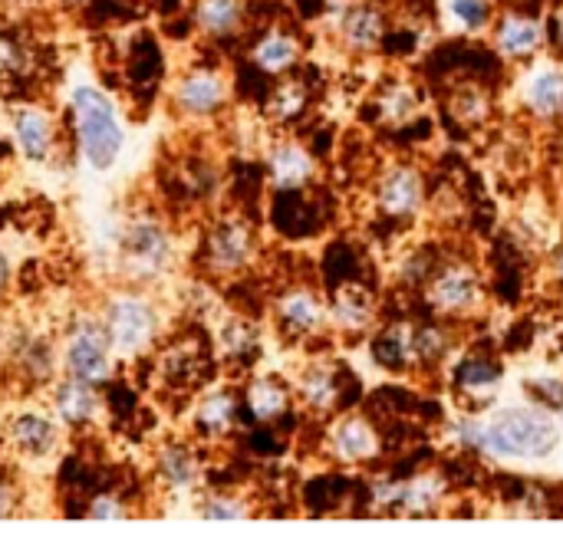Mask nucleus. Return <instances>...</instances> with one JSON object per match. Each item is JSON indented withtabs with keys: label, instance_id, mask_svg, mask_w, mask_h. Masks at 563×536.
<instances>
[{
	"label": "nucleus",
	"instance_id": "nucleus-39",
	"mask_svg": "<svg viewBox=\"0 0 563 536\" xmlns=\"http://www.w3.org/2000/svg\"><path fill=\"white\" fill-rule=\"evenodd\" d=\"M82 517L92 524H119L132 517V504L119 491H92L82 504Z\"/></svg>",
	"mask_w": 563,
	"mask_h": 536
},
{
	"label": "nucleus",
	"instance_id": "nucleus-16",
	"mask_svg": "<svg viewBox=\"0 0 563 536\" xmlns=\"http://www.w3.org/2000/svg\"><path fill=\"white\" fill-rule=\"evenodd\" d=\"M492 46L505 63H531L541 49H548V20H541L538 13L508 7L498 10L492 30Z\"/></svg>",
	"mask_w": 563,
	"mask_h": 536
},
{
	"label": "nucleus",
	"instance_id": "nucleus-30",
	"mask_svg": "<svg viewBox=\"0 0 563 536\" xmlns=\"http://www.w3.org/2000/svg\"><path fill=\"white\" fill-rule=\"evenodd\" d=\"M525 109L541 119V122H554L563 115V66L561 63H541L531 69V76L525 79L521 89Z\"/></svg>",
	"mask_w": 563,
	"mask_h": 536
},
{
	"label": "nucleus",
	"instance_id": "nucleus-4",
	"mask_svg": "<svg viewBox=\"0 0 563 536\" xmlns=\"http://www.w3.org/2000/svg\"><path fill=\"white\" fill-rule=\"evenodd\" d=\"M561 445V425L548 409L518 405L482 422V451L501 461H544Z\"/></svg>",
	"mask_w": 563,
	"mask_h": 536
},
{
	"label": "nucleus",
	"instance_id": "nucleus-42",
	"mask_svg": "<svg viewBox=\"0 0 563 536\" xmlns=\"http://www.w3.org/2000/svg\"><path fill=\"white\" fill-rule=\"evenodd\" d=\"M10 290H13V264H10V257L0 250V306L7 303Z\"/></svg>",
	"mask_w": 563,
	"mask_h": 536
},
{
	"label": "nucleus",
	"instance_id": "nucleus-38",
	"mask_svg": "<svg viewBox=\"0 0 563 536\" xmlns=\"http://www.w3.org/2000/svg\"><path fill=\"white\" fill-rule=\"evenodd\" d=\"M178 185L188 191V198L205 201V198H211V194L218 191L221 171H218L211 161H205V158H188V161L178 168Z\"/></svg>",
	"mask_w": 563,
	"mask_h": 536
},
{
	"label": "nucleus",
	"instance_id": "nucleus-40",
	"mask_svg": "<svg viewBox=\"0 0 563 536\" xmlns=\"http://www.w3.org/2000/svg\"><path fill=\"white\" fill-rule=\"evenodd\" d=\"M20 507H23V494H20L16 481L7 471H0V524L13 521L20 514Z\"/></svg>",
	"mask_w": 563,
	"mask_h": 536
},
{
	"label": "nucleus",
	"instance_id": "nucleus-21",
	"mask_svg": "<svg viewBox=\"0 0 563 536\" xmlns=\"http://www.w3.org/2000/svg\"><path fill=\"white\" fill-rule=\"evenodd\" d=\"M152 478L168 498H188L201 488L205 465L188 442H162L152 455Z\"/></svg>",
	"mask_w": 563,
	"mask_h": 536
},
{
	"label": "nucleus",
	"instance_id": "nucleus-19",
	"mask_svg": "<svg viewBox=\"0 0 563 536\" xmlns=\"http://www.w3.org/2000/svg\"><path fill=\"white\" fill-rule=\"evenodd\" d=\"M330 458L350 468H366L383 455V432L360 412H340L327 432Z\"/></svg>",
	"mask_w": 563,
	"mask_h": 536
},
{
	"label": "nucleus",
	"instance_id": "nucleus-23",
	"mask_svg": "<svg viewBox=\"0 0 563 536\" xmlns=\"http://www.w3.org/2000/svg\"><path fill=\"white\" fill-rule=\"evenodd\" d=\"M247 59H251V66L257 72H264L271 79H280L287 72H297V66L303 59V40L284 23H271L267 30H261L251 40Z\"/></svg>",
	"mask_w": 563,
	"mask_h": 536
},
{
	"label": "nucleus",
	"instance_id": "nucleus-31",
	"mask_svg": "<svg viewBox=\"0 0 563 536\" xmlns=\"http://www.w3.org/2000/svg\"><path fill=\"white\" fill-rule=\"evenodd\" d=\"M214 346H218L221 362L251 369L257 362V356H261L264 336H261V330H257L254 320H247V316H228L218 326V333H214Z\"/></svg>",
	"mask_w": 563,
	"mask_h": 536
},
{
	"label": "nucleus",
	"instance_id": "nucleus-15",
	"mask_svg": "<svg viewBox=\"0 0 563 536\" xmlns=\"http://www.w3.org/2000/svg\"><path fill=\"white\" fill-rule=\"evenodd\" d=\"M264 171H267V185L277 191V194H287V191H307L317 185V175H320V161H317V152L297 138V135H280L271 142L267 155H264Z\"/></svg>",
	"mask_w": 563,
	"mask_h": 536
},
{
	"label": "nucleus",
	"instance_id": "nucleus-11",
	"mask_svg": "<svg viewBox=\"0 0 563 536\" xmlns=\"http://www.w3.org/2000/svg\"><path fill=\"white\" fill-rule=\"evenodd\" d=\"M10 142L16 155L30 165H53L63 152V129L56 112L40 102H16L7 115Z\"/></svg>",
	"mask_w": 563,
	"mask_h": 536
},
{
	"label": "nucleus",
	"instance_id": "nucleus-25",
	"mask_svg": "<svg viewBox=\"0 0 563 536\" xmlns=\"http://www.w3.org/2000/svg\"><path fill=\"white\" fill-rule=\"evenodd\" d=\"M376 320H379V306L373 290L353 277L340 280L330 297V323L346 336H363L376 326Z\"/></svg>",
	"mask_w": 563,
	"mask_h": 536
},
{
	"label": "nucleus",
	"instance_id": "nucleus-3",
	"mask_svg": "<svg viewBox=\"0 0 563 536\" xmlns=\"http://www.w3.org/2000/svg\"><path fill=\"white\" fill-rule=\"evenodd\" d=\"M99 316L106 323V333L112 339V349L119 359H139L145 356L168 330V316L162 300L145 287H115L102 297Z\"/></svg>",
	"mask_w": 563,
	"mask_h": 536
},
{
	"label": "nucleus",
	"instance_id": "nucleus-2",
	"mask_svg": "<svg viewBox=\"0 0 563 536\" xmlns=\"http://www.w3.org/2000/svg\"><path fill=\"white\" fill-rule=\"evenodd\" d=\"M66 115L82 165L96 175L109 171L125 148V122L115 99L89 79H79L66 92Z\"/></svg>",
	"mask_w": 563,
	"mask_h": 536
},
{
	"label": "nucleus",
	"instance_id": "nucleus-28",
	"mask_svg": "<svg viewBox=\"0 0 563 536\" xmlns=\"http://www.w3.org/2000/svg\"><path fill=\"white\" fill-rule=\"evenodd\" d=\"M313 105V89L307 82V76L300 72H287L280 79H274V86L264 96V119L277 129H290L297 125Z\"/></svg>",
	"mask_w": 563,
	"mask_h": 536
},
{
	"label": "nucleus",
	"instance_id": "nucleus-41",
	"mask_svg": "<svg viewBox=\"0 0 563 536\" xmlns=\"http://www.w3.org/2000/svg\"><path fill=\"white\" fill-rule=\"evenodd\" d=\"M548 46L563 59V3L548 16Z\"/></svg>",
	"mask_w": 563,
	"mask_h": 536
},
{
	"label": "nucleus",
	"instance_id": "nucleus-10",
	"mask_svg": "<svg viewBox=\"0 0 563 536\" xmlns=\"http://www.w3.org/2000/svg\"><path fill=\"white\" fill-rule=\"evenodd\" d=\"M3 359L30 389H49L59 379V339H53L46 330H10L3 339Z\"/></svg>",
	"mask_w": 563,
	"mask_h": 536
},
{
	"label": "nucleus",
	"instance_id": "nucleus-17",
	"mask_svg": "<svg viewBox=\"0 0 563 536\" xmlns=\"http://www.w3.org/2000/svg\"><path fill=\"white\" fill-rule=\"evenodd\" d=\"M336 40L350 56H373L389 40V13L376 0H350L336 10Z\"/></svg>",
	"mask_w": 563,
	"mask_h": 536
},
{
	"label": "nucleus",
	"instance_id": "nucleus-34",
	"mask_svg": "<svg viewBox=\"0 0 563 536\" xmlns=\"http://www.w3.org/2000/svg\"><path fill=\"white\" fill-rule=\"evenodd\" d=\"M195 514L198 521H208V524H241L254 517V504L234 491H205L195 501Z\"/></svg>",
	"mask_w": 563,
	"mask_h": 536
},
{
	"label": "nucleus",
	"instance_id": "nucleus-35",
	"mask_svg": "<svg viewBox=\"0 0 563 536\" xmlns=\"http://www.w3.org/2000/svg\"><path fill=\"white\" fill-rule=\"evenodd\" d=\"M442 13L455 33L478 36L492 30L498 16V3L495 0H442Z\"/></svg>",
	"mask_w": 563,
	"mask_h": 536
},
{
	"label": "nucleus",
	"instance_id": "nucleus-43",
	"mask_svg": "<svg viewBox=\"0 0 563 536\" xmlns=\"http://www.w3.org/2000/svg\"><path fill=\"white\" fill-rule=\"evenodd\" d=\"M551 270H554V280L563 287V247L554 254V260H551Z\"/></svg>",
	"mask_w": 563,
	"mask_h": 536
},
{
	"label": "nucleus",
	"instance_id": "nucleus-6",
	"mask_svg": "<svg viewBox=\"0 0 563 536\" xmlns=\"http://www.w3.org/2000/svg\"><path fill=\"white\" fill-rule=\"evenodd\" d=\"M257 257H261L257 227L238 211L218 214L201 234L198 260L211 280H238L257 264Z\"/></svg>",
	"mask_w": 563,
	"mask_h": 536
},
{
	"label": "nucleus",
	"instance_id": "nucleus-27",
	"mask_svg": "<svg viewBox=\"0 0 563 536\" xmlns=\"http://www.w3.org/2000/svg\"><path fill=\"white\" fill-rule=\"evenodd\" d=\"M251 16V0H195L191 3V23L198 36L211 43H224L244 33Z\"/></svg>",
	"mask_w": 563,
	"mask_h": 536
},
{
	"label": "nucleus",
	"instance_id": "nucleus-1",
	"mask_svg": "<svg viewBox=\"0 0 563 536\" xmlns=\"http://www.w3.org/2000/svg\"><path fill=\"white\" fill-rule=\"evenodd\" d=\"M178 237L172 224L152 211L135 208L129 211L112 231V270L122 287H158L178 267Z\"/></svg>",
	"mask_w": 563,
	"mask_h": 536
},
{
	"label": "nucleus",
	"instance_id": "nucleus-18",
	"mask_svg": "<svg viewBox=\"0 0 563 536\" xmlns=\"http://www.w3.org/2000/svg\"><path fill=\"white\" fill-rule=\"evenodd\" d=\"M3 442L20 461H46L63 448V425L53 412L26 409L7 422Z\"/></svg>",
	"mask_w": 563,
	"mask_h": 536
},
{
	"label": "nucleus",
	"instance_id": "nucleus-26",
	"mask_svg": "<svg viewBox=\"0 0 563 536\" xmlns=\"http://www.w3.org/2000/svg\"><path fill=\"white\" fill-rule=\"evenodd\" d=\"M501 379H505V366L498 362V356H492V353H468L455 366L452 386H455V395L462 402H468L472 409H482L485 402L495 399Z\"/></svg>",
	"mask_w": 563,
	"mask_h": 536
},
{
	"label": "nucleus",
	"instance_id": "nucleus-37",
	"mask_svg": "<svg viewBox=\"0 0 563 536\" xmlns=\"http://www.w3.org/2000/svg\"><path fill=\"white\" fill-rule=\"evenodd\" d=\"M33 72V46L10 33L0 30V82H16Z\"/></svg>",
	"mask_w": 563,
	"mask_h": 536
},
{
	"label": "nucleus",
	"instance_id": "nucleus-22",
	"mask_svg": "<svg viewBox=\"0 0 563 536\" xmlns=\"http://www.w3.org/2000/svg\"><path fill=\"white\" fill-rule=\"evenodd\" d=\"M241 392L234 386H208L191 405V428L201 442H224L241 422Z\"/></svg>",
	"mask_w": 563,
	"mask_h": 536
},
{
	"label": "nucleus",
	"instance_id": "nucleus-7",
	"mask_svg": "<svg viewBox=\"0 0 563 536\" xmlns=\"http://www.w3.org/2000/svg\"><path fill=\"white\" fill-rule=\"evenodd\" d=\"M422 290H426V306L439 320H468L478 313L485 300L482 273L465 257H439Z\"/></svg>",
	"mask_w": 563,
	"mask_h": 536
},
{
	"label": "nucleus",
	"instance_id": "nucleus-32",
	"mask_svg": "<svg viewBox=\"0 0 563 536\" xmlns=\"http://www.w3.org/2000/svg\"><path fill=\"white\" fill-rule=\"evenodd\" d=\"M373 109H376V119L379 122H389V125H406L419 115L422 109V92L412 79L406 76H393L386 79L376 96H373Z\"/></svg>",
	"mask_w": 563,
	"mask_h": 536
},
{
	"label": "nucleus",
	"instance_id": "nucleus-24",
	"mask_svg": "<svg viewBox=\"0 0 563 536\" xmlns=\"http://www.w3.org/2000/svg\"><path fill=\"white\" fill-rule=\"evenodd\" d=\"M294 402H297L294 382H287L280 376H254L241 389V409L261 428H271V425L284 422L294 412Z\"/></svg>",
	"mask_w": 563,
	"mask_h": 536
},
{
	"label": "nucleus",
	"instance_id": "nucleus-14",
	"mask_svg": "<svg viewBox=\"0 0 563 536\" xmlns=\"http://www.w3.org/2000/svg\"><path fill=\"white\" fill-rule=\"evenodd\" d=\"M373 204L386 221L406 224L426 208V175L412 161H393L376 178Z\"/></svg>",
	"mask_w": 563,
	"mask_h": 536
},
{
	"label": "nucleus",
	"instance_id": "nucleus-5",
	"mask_svg": "<svg viewBox=\"0 0 563 536\" xmlns=\"http://www.w3.org/2000/svg\"><path fill=\"white\" fill-rule=\"evenodd\" d=\"M115 349L99 310H79L59 333V376L89 386H109L115 376Z\"/></svg>",
	"mask_w": 563,
	"mask_h": 536
},
{
	"label": "nucleus",
	"instance_id": "nucleus-13",
	"mask_svg": "<svg viewBox=\"0 0 563 536\" xmlns=\"http://www.w3.org/2000/svg\"><path fill=\"white\" fill-rule=\"evenodd\" d=\"M271 316L287 343H307L330 326V300L310 283H294L274 297Z\"/></svg>",
	"mask_w": 563,
	"mask_h": 536
},
{
	"label": "nucleus",
	"instance_id": "nucleus-20",
	"mask_svg": "<svg viewBox=\"0 0 563 536\" xmlns=\"http://www.w3.org/2000/svg\"><path fill=\"white\" fill-rule=\"evenodd\" d=\"M49 412L59 418L63 428H73V432H89L106 422V402H102L99 386L66 379V376H59L49 386Z\"/></svg>",
	"mask_w": 563,
	"mask_h": 536
},
{
	"label": "nucleus",
	"instance_id": "nucleus-44",
	"mask_svg": "<svg viewBox=\"0 0 563 536\" xmlns=\"http://www.w3.org/2000/svg\"><path fill=\"white\" fill-rule=\"evenodd\" d=\"M63 10H82V7H89L92 0H56Z\"/></svg>",
	"mask_w": 563,
	"mask_h": 536
},
{
	"label": "nucleus",
	"instance_id": "nucleus-36",
	"mask_svg": "<svg viewBox=\"0 0 563 536\" xmlns=\"http://www.w3.org/2000/svg\"><path fill=\"white\" fill-rule=\"evenodd\" d=\"M455 349L452 330L435 316L429 323H416V369H435L442 366Z\"/></svg>",
	"mask_w": 563,
	"mask_h": 536
},
{
	"label": "nucleus",
	"instance_id": "nucleus-9",
	"mask_svg": "<svg viewBox=\"0 0 563 536\" xmlns=\"http://www.w3.org/2000/svg\"><path fill=\"white\" fill-rule=\"evenodd\" d=\"M234 99L231 76L221 66H188L168 89V105L185 122H211Z\"/></svg>",
	"mask_w": 563,
	"mask_h": 536
},
{
	"label": "nucleus",
	"instance_id": "nucleus-29",
	"mask_svg": "<svg viewBox=\"0 0 563 536\" xmlns=\"http://www.w3.org/2000/svg\"><path fill=\"white\" fill-rule=\"evenodd\" d=\"M373 359L386 372H416V323L393 320L373 333Z\"/></svg>",
	"mask_w": 563,
	"mask_h": 536
},
{
	"label": "nucleus",
	"instance_id": "nucleus-8",
	"mask_svg": "<svg viewBox=\"0 0 563 536\" xmlns=\"http://www.w3.org/2000/svg\"><path fill=\"white\" fill-rule=\"evenodd\" d=\"M452 484L439 471L412 474V478H396V481H379L369 488L366 501L373 514L386 517H429L439 514L442 504L449 501Z\"/></svg>",
	"mask_w": 563,
	"mask_h": 536
},
{
	"label": "nucleus",
	"instance_id": "nucleus-12",
	"mask_svg": "<svg viewBox=\"0 0 563 536\" xmlns=\"http://www.w3.org/2000/svg\"><path fill=\"white\" fill-rule=\"evenodd\" d=\"M350 386H356V376L340 359H313L294 379V395L313 415H340L356 399Z\"/></svg>",
	"mask_w": 563,
	"mask_h": 536
},
{
	"label": "nucleus",
	"instance_id": "nucleus-33",
	"mask_svg": "<svg viewBox=\"0 0 563 536\" xmlns=\"http://www.w3.org/2000/svg\"><path fill=\"white\" fill-rule=\"evenodd\" d=\"M449 112H452V119H455L459 125L478 129V125H485V122L495 115V96H492L488 86H482V82H475V79H465V82H459V86L452 89V96H449Z\"/></svg>",
	"mask_w": 563,
	"mask_h": 536
}]
</instances>
